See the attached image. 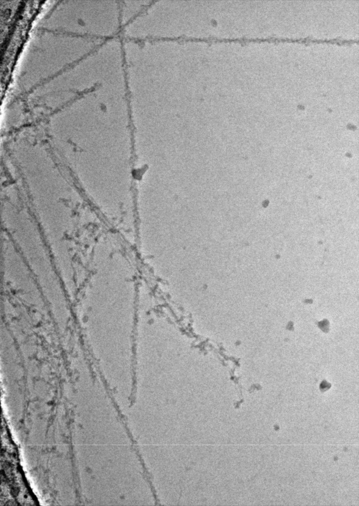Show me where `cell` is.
Returning <instances> with one entry per match:
<instances>
[{
	"mask_svg": "<svg viewBox=\"0 0 359 506\" xmlns=\"http://www.w3.org/2000/svg\"><path fill=\"white\" fill-rule=\"evenodd\" d=\"M266 42H272V43H278L280 42H298L301 43H334L337 44H349L352 43V41L351 40H341L338 39H312L311 38H301V39H292V38H275V37H268L265 38Z\"/></svg>",
	"mask_w": 359,
	"mask_h": 506,
	"instance_id": "cell-2",
	"label": "cell"
},
{
	"mask_svg": "<svg viewBox=\"0 0 359 506\" xmlns=\"http://www.w3.org/2000/svg\"><path fill=\"white\" fill-rule=\"evenodd\" d=\"M151 1H120V16L122 29L137 18Z\"/></svg>",
	"mask_w": 359,
	"mask_h": 506,
	"instance_id": "cell-1",
	"label": "cell"
}]
</instances>
